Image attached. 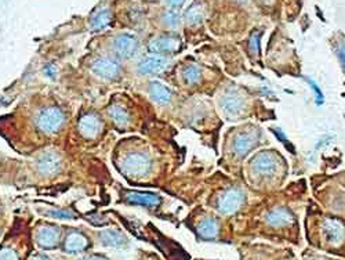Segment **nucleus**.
I'll use <instances>...</instances> for the list:
<instances>
[{"mask_svg":"<svg viewBox=\"0 0 345 260\" xmlns=\"http://www.w3.org/2000/svg\"><path fill=\"white\" fill-rule=\"evenodd\" d=\"M110 23H112V13H110L108 7H104L101 10H97L90 17V28L94 32H100V31L108 28Z\"/></svg>","mask_w":345,"mask_h":260,"instance_id":"obj_17","label":"nucleus"},{"mask_svg":"<svg viewBox=\"0 0 345 260\" xmlns=\"http://www.w3.org/2000/svg\"><path fill=\"white\" fill-rule=\"evenodd\" d=\"M92 71L102 79L114 81V79L119 78L122 68L120 64L118 63L115 58L100 57L92 64Z\"/></svg>","mask_w":345,"mask_h":260,"instance_id":"obj_3","label":"nucleus"},{"mask_svg":"<svg viewBox=\"0 0 345 260\" xmlns=\"http://www.w3.org/2000/svg\"><path fill=\"white\" fill-rule=\"evenodd\" d=\"M202 72L199 70V67L196 65H186L182 70V78L186 83H196L200 79Z\"/></svg>","mask_w":345,"mask_h":260,"instance_id":"obj_24","label":"nucleus"},{"mask_svg":"<svg viewBox=\"0 0 345 260\" xmlns=\"http://www.w3.org/2000/svg\"><path fill=\"white\" fill-rule=\"evenodd\" d=\"M180 46V39L172 35H162L154 38L148 45V50L155 56H164L177 52Z\"/></svg>","mask_w":345,"mask_h":260,"instance_id":"obj_8","label":"nucleus"},{"mask_svg":"<svg viewBox=\"0 0 345 260\" xmlns=\"http://www.w3.org/2000/svg\"><path fill=\"white\" fill-rule=\"evenodd\" d=\"M36 260H48V259H47V256H44V254H39V256L36 257Z\"/></svg>","mask_w":345,"mask_h":260,"instance_id":"obj_34","label":"nucleus"},{"mask_svg":"<svg viewBox=\"0 0 345 260\" xmlns=\"http://www.w3.org/2000/svg\"><path fill=\"white\" fill-rule=\"evenodd\" d=\"M265 5H270V3H274V0H262Z\"/></svg>","mask_w":345,"mask_h":260,"instance_id":"obj_35","label":"nucleus"},{"mask_svg":"<svg viewBox=\"0 0 345 260\" xmlns=\"http://www.w3.org/2000/svg\"><path fill=\"white\" fill-rule=\"evenodd\" d=\"M0 260H18V256L12 249L4 248L0 250Z\"/></svg>","mask_w":345,"mask_h":260,"instance_id":"obj_30","label":"nucleus"},{"mask_svg":"<svg viewBox=\"0 0 345 260\" xmlns=\"http://www.w3.org/2000/svg\"><path fill=\"white\" fill-rule=\"evenodd\" d=\"M80 260H106L102 256H88V257H83Z\"/></svg>","mask_w":345,"mask_h":260,"instance_id":"obj_33","label":"nucleus"},{"mask_svg":"<svg viewBox=\"0 0 345 260\" xmlns=\"http://www.w3.org/2000/svg\"><path fill=\"white\" fill-rule=\"evenodd\" d=\"M43 74H44L48 79H56V76H57V67L52 63L46 64L44 68H43Z\"/></svg>","mask_w":345,"mask_h":260,"instance_id":"obj_29","label":"nucleus"},{"mask_svg":"<svg viewBox=\"0 0 345 260\" xmlns=\"http://www.w3.org/2000/svg\"><path fill=\"white\" fill-rule=\"evenodd\" d=\"M199 234L204 239H214L218 234V224L214 219L203 220L199 225Z\"/></svg>","mask_w":345,"mask_h":260,"instance_id":"obj_22","label":"nucleus"},{"mask_svg":"<svg viewBox=\"0 0 345 260\" xmlns=\"http://www.w3.org/2000/svg\"><path fill=\"white\" fill-rule=\"evenodd\" d=\"M150 158L146 152L142 151H134L122 159V170L132 177H141L145 176L150 170Z\"/></svg>","mask_w":345,"mask_h":260,"instance_id":"obj_1","label":"nucleus"},{"mask_svg":"<svg viewBox=\"0 0 345 260\" xmlns=\"http://www.w3.org/2000/svg\"><path fill=\"white\" fill-rule=\"evenodd\" d=\"M65 121H66L65 112L58 107H47L44 110H42L36 116L38 127L47 134L58 132L64 126Z\"/></svg>","mask_w":345,"mask_h":260,"instance_id":"obj_2","label":"nucleus"},{"mask_svg":"<svg viewBox=\"0 0 345 260\" xmlns=\"http://www.w3.org/2000/svg\"><path fill=\"white\" fill-rule=\"evenodd\" d=\"M244 201V192L239 188H230L222 194L218 201V210L221 213H235Z\"/></svg>","mask_w":345,"mask_h":260,"instance_id":"obj_6","label":"nucleus"},{"mask_svg":"<svg viewBox=\"0 0 345 260\" xmlns=\"http://www.w3.org/2000/svg\"><path fill=\"white\" fill-rule=\"evenodd\" d=\"M265 220L272 227H282L293 221V214L286 208H275L268 212V214L265 216Z\"/></svg>","mask_w":345,"mask_h":260,"instance_id":"obj_16","label":"nucleus"},{"mask_svg":"<svg viewBox=\"0 0 345 260\" xmlns=\"http://www.w3.org/2000/svg\"><path fill=\"white\" fill-rule=\"evenodd\" d=\"M79 132L83 137L86 139H94L100 130H101V121L97 115L94 114H87V115L82 116L79 121Z\"/></svg>","mask_w":345,"mask_h":260,"instance_id":"obj_12","label":"nucleus"},{"mask_svg":"<svg viewBox=\"0 0 345 260\" xmlns=\"http://www.w3.org/2000/svg\"><path fill=\"white\" fill-rule=\"evenodd\" d=\"M150 96L158 104H168L172 101V90L160 82H150Z\"/></svg>","mask_w":345,"mask_h":260,"instance_id":"obj_19","label":"nucleus"},{"mask_svg":"<svg viewBox=\"0 0 345 260\" xmlns=\"http://www.w3.org/2000/svg\"><path fill=\"white\" fill-rule=\"evenodd\" d=\"M306 81H308V83L310 85V87L314 89V92H315V94H316V104L320 105L323 103V93L320 92V89L318 87L316 83L312 81V79H306Z\"/></svg>","mask_w":345,"mask_h":260,"instance_id":"obj_31","label":"nucleus"},{"mask_svg":"<svg viewBox=\"0 0 345 260\" xmlns=\"http://www.w3.org/2000/svg\"><path fill=\"white\" fill-rule=\"evenodd\" d=\"M100 239L105 246L120 248L127 243V238L118 230H104L100 232Z\"/></svg>","mask_w":345,"mask_h":260,"instance_id":"obj_20","label":"nucleus"},{"mask_svg":"<svg viewBox=\"0 0 345 260\" xmlns=\"http://www.w3.org/2000/svg\"><path fill=\"white\" fill-rule=\"evenodd\" d=\"M126 201L142 206H158L160 203V197L155 192H142V191H130L126 194Z\"/></svg>","mask_w":345,"mask_h":260,"instance_id":"obj_15","label":"nucleus"},{"mask_svg":"<svg viewBox=\"0 0 345 260\" xmlns=\"http://www.w3.org/2000/svg\"><path fill=\"white\" fill-rule=\"evenodd\" d=\"M180 14L176 10H167L164 14H163V23L166 24L167 27L170 28H176L180 25Z\"/></svg>","mask_w":345,"mask_h":260,"instance_id":"obj_26","label":"nucleus"},{"mask_svg":"<svg viewBox=\"0 0 345 260\" xmlns=\"http://www.w3.org/2000/svg\"><path fill=\"white\" fill-rule=\"evenodd\" d=\"M236 2H240V3H246L248 0H236Z\"/></svg>","mask_w":345,"mask_h":260,"instance_id":"obj_36","label":"nucleus"},{"mask_svg":"<svg viewBox=\"0 0 345 260\" xmlns=\"http://www.w3.org/2000/svg\"><path fill=\"white\" fill-rule=\"evenodd\" d=\"M38 170L43 176H52L60 173L62 168V158L57 151H46L38 159Z\"/></svg>","mask_w":345,"mask_h":260,"instance_id":"obj_4","label":"nucleus"},{"mask_svg":"<svg viewBox=\"0 0 345 260\" xmlns=\"http://www.w3.org/2000/svg\"><path fill=\"white\" fill-rule=\"evenodd\" d=\"M168 65V60L162 56H150V57L142 58L138 64V72L141 75H154V74H160L166 70Z\"/></svg>","mask_w":345,"mask_h":260,"instance_id":"obj_10","label":"nucleus"},{"mask_svg":"<svg viewBox=\"0 0 345 260\" xmlns=\"http://www.w3.org/2000/svg\"><path fill=\"white\" fill-rule=\"evenodd\" d=\"M322 228L324 235H326V239H328V242L333 243V245H340L345 239V228L338 220H324L322 224Z\"/></svg>","mask_w":345,"mask_h":260,"instance_id":"obj_11","label":"nucleus"},{"mask_svg":"<svg viewBox=\"0 0 345 260\" xmlns=\"http://www.w3.org/2000/svg\"><path fill=\"white\" fill-rule=\"evenodd\" d=\"M253 169L260 174H272L278 169V156L272 151H261L254 156Z\"/></svg>","mask_w":345,"mask_h":260,"instance_id":"obj_9","label":"nucleus"},{"mask_svg":"<svg viewBox=\"0 0 345 260\" xmlns=\"http://www.w3.org/2000/svg\"><path fill=\"white\" fill-rule=\"evenodd\" d=\"M46 216H50L52 219H60V220H74L76 217V214L69 210V209H56V210H47L44 212Z\"/></svg>","mask_w":345,"mask_h":260,"instance_id":"obj_25","label":"nucleus"},{"mask_svg":"<svg viewBox=\"0 0 345 260\" xmlns=\"http://www.w3.org/2000/svg\"><path fill=\"white\" fill-rule=\"evenodd\" d=\"M204 17V9L199 3H194L192 6L185 12V21L190 25L199 24Z\"/></svg>","mask_w":345,"mask_h":260,"instance_id":"obj_23","label":"nucleus"},{"mask_svg":"<svg viewBox=\"0 0 345 260\" xmlns=\"http://www.w3.org/2000/svg\"><path fill=\"white\" fill-rule=\"evenodd\" d=\"M258 140V134L256 132H243L236 136L234 148L238 156H244L248 151L253 148Z\"/></svg>","mask_w":345,"mask_h":260,"instance_id":"obj_13","label":"nucleus"},{"mask_svg":"<svg viewBox=\"0 0 345 260\" xmlns=\"http://www.w3.org/2000/svg\"><path fill=\"white\" fill-rule=\"evenodd\" d=\"M137 38L132 34H119L114 39V50L122 58H132L138 52Z\"/></svg>","mask_w":345,"mask_h":260,"instance_id":"obj_5","label":"nucleus"},{"mask_svg":"<svg viewBox=\"0 0 345 260\" xmlns=\"http://www.w3.org/2000/svg\"><path fill=\"white\" fill-rule=\"evenodd\" d=\"M108 114H110V119L114 121V123H115L116 126L124 127L127 126L128 122H130V115H128V112H127L126 108L122 107V105H110V110H108Z\"/></svg>","mask_w":345,"mask_h":260,"instance_id":"obj_21","label":"nucleus"},{"mask_svg":"<svg viewBox=\"0 0 345 260\" xmlns=\"http://www.w3.org/2000/svg\"><path fill=\"white\" fill-rule=\"evenodd\" d=\"M333 47H334V52H336V54H337V57H338L340 63H341V67H342L345 71V39L344 38H342L341 41L336 42Z\"/></svg>","mask_w":345,"mask_h":260,"instance_id":"obj_27","label":"nucleus"},{"mask_svg":"<svg viewBox=\"0 0 345 260\" xmlns=\"http://www.w3.org/2000/svg\"><path fill=\"white\" fill-rule=\"evenodd\" d=\"M167 5L170 7H174V9H178V7L184 6V3L186 0H164Z\"/></svg>","mask_w":345,"mask_h":260,"instance_id":"obj_32","label":"nucleus"},{"mask_svg":"<svg viewBox=\"0 0 345 260\" xmlns=\"http://www.w3.org/2000/svg\"><path fill=\"white\" fill-rule=\"evenodd\" d=\"M36 241L39 243L40 248L44 249H52L54 248L56 245L60 241V231H58L56 227H52V225H44L39 228L38 231V235H36Z\"/></svg>","mask_w":345,"mask_h":260,"instance_id":"obj_14","label":"nucleus"},{"mask_svg":"<svg viewBox=\"0 0 345 260\" xmlns=\"http://www.w3.org/2000/svg\"><path fill=\"white\" fill-rule=\"evenodd\" d=\"M244 99L240 93L236 89H230L224 93V96L221 97V108L226 115L236 116L240 114L243 108H244Z\"/></svg>","mask_w":345,"mask_h":260,"instance_id":"obj_7","label":"nucleus"},{"mask_svg":"<svg viewBox=\"0 0 345 260\" xmlns=\"http://www.w3.org/2000/svg\"><path fill=\"white\" fill-rule=\"evenodd\" d=\"M260 38H261V32H256L250 38V50H252V53H256V54L260 53Z\"/></svg>","mask_w":345,"mask_h":260,"instance_id":"obj_28","label":"nucleus"},{"mask_svg":"<svg viewBox=\"0 0 345 260\" xmlns=\"http://www.w3.org/2000/svg\"><path fill=\"white\" fill-rule=\"evenodd\" d=\"M88 246V241L87 238L80 234V232H70L68 237L65 238V242H64V249L69 252V253H78V252H82Z\"/></svg>","mask_w":345,"mask_h":260,"instance_id":"obj_18","label":"nucleus"}]
</instances>
